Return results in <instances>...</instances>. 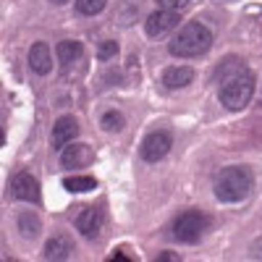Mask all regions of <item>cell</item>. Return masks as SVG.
<instances>
[{
  "instance_id": "6da1fadb",
  "label": "cell",
  "mask_w": 262,
  "mask_h": 262,
  "mask_svg": "<svg viewBox=\"0 0 262 262\" xmlns=\"http://www.w3.org/2000/svg\"><path fill=\"white\" fill-rule=\"evenodd\" d=\"M217 76H221V84H217V100H221V105H226L228 111H244L254 97L257 76L236 58H228L226 63H221Z\"/></svg>"
},
{
  "instance_id": "7a4b0ae2",
  "label": "cell",
  "mask_w": 262,
  "mask_h": 262,
  "mask_svg": "<svg viewBox=\"0 0 262 262\" xmlns=\"http://www.w3.org/2000/svg\"><path fill=\"white\" fill-rule=\"evenodd\" d=\"M254 189V176L247 165H228L215 176V196L217 202L236 205L244 202Z\"/></svg>"
},
{
  "instance_id": "3957f363",
  "label": "cell",
  "mask_w": 262,
  "mask_h": 262,
  "mask_svg": "<svg viewBox=\"0 0 262 262\" xmlns=\"http://www.w3.org/2000/svg\"><path fill=\"white\" fill-rule=\"evenodd\" d=\"M212 42H215V37H212L210 27H205L202 21H189L168 42V53L176 58H200L212 48Z\"/></svg>"
},
{
  "instance_id": "277c9868",
  "label": "cell",
  "mask_w": 262,
  "mask_h": 262,
  "mask_svg": "<svg viewBox=\"0 0 262 262\" xmlns=\"http://www.w3.org/2000/svg\"><path fill=\"white\" fill-rule=\"evenodd\" d=\"M207 228V217L200 210H186L173 221V238L181 244H196Z\"/></svg>"
},
{
  "instance_id": "5b68a950",
  "label": "cell",
  "mask_w": 262,
  "mask_h": 262,
  "mask_svg": "<svg viewBox=\"0 0 262 262\" xmlns=\"http://www.w3.org/2000/svg\"><path fill=\"white\" fill-rule=\"evenodd\" d=\"M170 147H173V137L168 131H149L139 144V155L147 163H158L170 152Z\"/></svg>"
},
{
  "instance_id": "8992f818",
  "label": "cell",
  "mask_w": 262,
  "mask_h": 262,
  "mask_svg": "<svg viewBox=\"0 0 262 262\" xmlns=\"http://www.w3.org/2000/svg\"><path fill=\"white\" fill-rule=\"evenodd\" d=\"M8 196L11 200H24V202H39V181L29 170H18L8 181Z\"/></svg>"
},
{
  "instance_id": "52a82bcc",
  "label": "cell",
  "mask_w": 262,
  "mask_h": 262,
  "mask_svg": "<svg viewBox=\"0 0 262 262\" xmlns=\"http://www.w3.org/2000/svg\"><path fill=\"white\" fill-rule=\"evenodd\" d=\"M181 21V11H168V8H158L155 13H149L144 21V32L147 37H163L170 29H176Z\"/></svg>"
},
{
  "instance_id": "ba28073f",
  "label": "cell",
  "mask_w": 262,
  "mask_h": 262,
  "mask_svg": "<svg viewBox=\"0 0 262 262\" xmlns=\"http://www.w3.org/2000/svg\"><path fill=\"white\" fill-rule=\"evenodd\" d=\"M102 210L100 207H81V212L76 215V231L86 238V242H95L100 236L102 228Z\"/></svg>"
},
{
  "instance_id": "9c48e42d",
  "label": "cell",
  "mask_w": 262,
  "mask_h": 262,
  "mask_svg": "<svg viewBox=\"0 0 262 262\" xmlns=\"http://www.w3.org/2000/svg\"><path fill=\"white\" fill-rule=\"evenodd\" d=\"M76 137H79V121L74 116H60L55 121V126H53V137H50L53 149H63L66 144H71Z\"/></svg>"
},
{
  "instance_id": "30bf717a",
  "label": "cell",
  "mask_w": 262,
  "mask_h": 262,
  "mask_svg": "<svg viewBox=\"0 0 262 262\" xmlns=\"http://www.w3.org/2000/svg\"><path fill=\"white\" fill-rule=\"evenodd\" d=\"M95 160V152L90 144H81V142H71V147H63L60 152V165L63 168H84Z\"/></svg>"
},
{
  "instance_id": "8fae6325",
  "label": "cell",
  "mask_w": 262,
  "mask_h": 262,
  "mask_svg": "<svg viewBox=\"0 0 262 262\" xmlns=\"http://www.w3.org/2000/svg\"><path fill=\"white\" fill-rule=\"evenodd\" d=\"M29 69L39 76H48L53 71V55H50L48 42H34L29 48Z\"/></svg>"
},
{
  "instance_id": "7c38bea8",
  "label": "cell",
  "mask_w": 262,
  "mask_h": 262,
  "mask_svg": "<svg viewBox=\"0 0 262 262\" xmlns=\"http://www.w3.org/2000/svg\"><path fill=\"white\" fill-rule=\"evenodd\" d=\"M191 81H194V69H189V66H170V69L163 71V86L170 92L184 90Z\"/></svg>"
},
{
  "instance_id": "4fadbf2b",
  "label": "cell",
  "mask_w": 262,
  "mask_h": 262,
  "mask_svg": "<svg viewBox=\"0 0 262 262\" xmlns=\"http://www.w3.org/2000/svg\"><path fill=\"white\" fill-rule=\"evenodd\" d=\"M71 254H74V244H71L69 236H53V238H48L45 252H42L45 259H69Z\"/></svg>"
},
{
  "instance_id": "5bb4252c",
  "label": "cell",
  "mask_w": 262,
  "mask_h": 262,
  "mask_svg": "<svg viewBox=\"0 0 262 262\" xmlns=\"http://www.w3.org/2000/svg\"><path fill=\"white\" fill-rule=\"evenodd\" d=\"M55 55H58V60H60L63 66H74V63L81 60L84 48H81V42H76V39H63V42H58Z\"/></svg>"
},
{
  "instance_id": "9a60e30c",
  "label": "cell",
  "mask_w": 262,
  "mask_h": 262,
  "mask_svg": "<svg viewBox=\"0 0 262 262\" xmlns=\"http://www.w3.org/2000/svg\"><path fill=\"white\" fill-rule=\"evenodd\" d=\"M16 228L21 231L24 238H37L39 231H42V223H39V217L34 212H21L18 221H16Z\"/></svg>"
},
{
  "instance_id": "2e32d148",
  "label": "cell",
  "mask_w": 262,
  "mask_h": 262,
  "mask_svg": "<svg viewBox=\"0 0 262 262\" xmlns=\"http://www.w3.org/2000/svg\"><path fill=\"white\" fill-rule=\"evenodd\" d=\"M63 186L74 191V194H84V191H95L97 189V181L92 176H69L63 181Z\"/></svg>"
},
{
  "instance_id": "e0dca14e",
  "label": "cell",
  "mask_w": 262,
  "mask_h": 262,
  "mask_svg": "<svg viewBox=\"0 0 262 262\" xmlns=\"http://www.w3.org/2000/svg\"><path fill=\"white\" fill-rule=\"evenodd\" d=\"M107 6V0H76V13L81 16H97Z\"/></svg>"
},
{
  "instance_id": "ac0fdd59",
  "label": "cell",
  "mask_w": 262,
  "mask_h": 262,
  "mask_svg": "<svg viewBox=\"0 0 262 262\" xmlns=\"http://www.w3.org/2000/svg\"><path fill=\"white\" fill-rule=\"evenodd\" d=\"M100 126H102L105 131H121V128L126 126V118H123L118 111H107V113L102 116Z\"/></svg>"
},
{
  "instance_id": "d6986e66",
  "label": "cell",
  "mask_w": 262,
  "mask_h": 262,
  "mask_svg": "<svg viewBox=\"0 0 262 262\" xmlns=\"http://www.w3.org/2000/svg\"><path fill=\"white\" fill-rule=\"evenodd\" d=\"M116 53H118V42H113V39H105L102 45H100V50H97V58H100V60H111Z\"/></svg>"
},
{
  "instance_id": "ffe728a7",
  "label": "cell",
  "mask_w": 262,
  "mask_h": 262,
  "mask_svg": "<svg viewBox=\"0 0 262 262\" xmlns=\"http://www.w3.org/2000/svg\"><path fill=\"white\" fill-rule=\"evenodd\" d=\"M194 0H158V8H168V11H184L186 6H191Z\"/></svg>"
},
{
  "instance_id": "44dd1931",
  "label": "cell",
  "mask_w": 262,
  "mask_h": 262,
  "mask_svg": "<svg viewBox=\"0 0 262 262\" xmlns=\"http://www.w3.org/2000/svg\"><path fill=\"white\" fill-rule=\"evenodd\" d=\"M53 3H58V6H63V3H69V0H53Z\"/></svg>"
}]
</instances>
